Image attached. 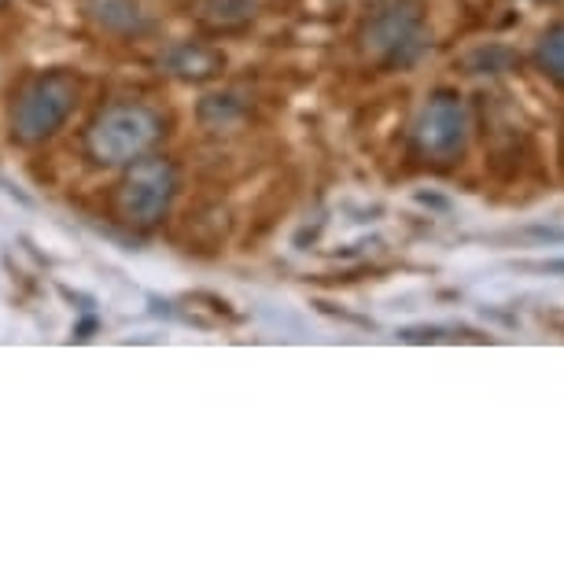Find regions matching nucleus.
Segmentation results:
<instances>
[{"label":"nucleus","instance_id":"obj_8","mask_svg":"<svg viewBox=\"0 0 564 564\" xmlns=\"http://www.w3.org/2000/svg\"><path fill=\"white\" fill-rule=\"evenodd\" d=\"M539 59L546 63V70L553 78L564 82V26H553L539 45Z\"/></svg>","mask_w":564,"mask_h":564},{"label":"nucleus","instance_id":"obj_5","mask_svg":"<svg viewBox=\"0 0 564 564\" xmlns=\"http://www.w3.org/2000/svg\"><path fill=\"white\" fill-rule=\"evenodd\" d=\"M413 34V12H406V8H391L388 15H380L377 23H372V41L369 45L372 48H380V52H388V48H399V45H406Z\"/></svg>","mask_w":564,"mask_h":564},{"label":"nucleus","instance_id":"obj_2","mask_svg":"<svg viewBox=\"0 0 564 564\" xmlns=\"http://www.w3.org/2000/svg\"><path fill=\"white\" fill-rule=\"evenodd\" d=\"M155 137V119L141 108H115L93 126V152L104 163H126V159L141 155Z\"/></svg>","mask_w":564,"mask_h":564},{"label":"nucleus","instance_id":"obj_4","mask_svg":"<svg viewBox=\"0 0 564 564\" xmlns=\"http://www.w3.org/2000/svg\"><path fill=\"white\" fill-rule=\"evenodd\" d=\"M465 130H468V115L462 97L454 93H440L435 100H429L421 119V144L429 148L432 155H454L462 152L465 144Z\"/></svg>","mask_w":564,"mask_h":564},{"label":"nucleus","instance_id":"obj_6","mask_svg":"<svg viewBox=\"0 0 564 564\" xmlns=\"http://www.w3.org/2000/svg\"><path fill=\"white\" fill-rule=\"evenodd\" d=\"M93 12L104 26H119V30H133L141 23V15H137V4L130 0H93Z\"/></svg>","mask_w":564,"mask_h":564},{"label":"nucleus","instance_id":"obj_1","mask_svg":"<svg viewBox=\"0 0 564 564\" xmlns=\"http://www.w3.org/2000/svg\"><path fill=\"white\" fill-rule=\"evenodd\" d=\"M74 108V85L59 74H48V78L34 82L23 93L15 108V133L23 141H45L48 133H56L63 119Z\"/></svg>","mask_w":564,"mask_h":564},{"label":"nucleus","instance_id":"obj_3","mask_svg":"<svg viewBox=\"0 0 564 564\" xmlns=\"http://www.w3.org/2000/svg\"><path fill=\"white\" fill-rule=\"evenodd\" d=\"M174 196V174L166 163H137L122 185V210L133 221H155Z\"/></svg>","mask_w":564,"mask_h":564},{"label":"nucleus","instance_id":"obj_7","mask_svg":"<svg viewBox=\"0 0 564 564\" xmlns=\"http://www.w3.org/2000/svg\"><path fill=\"white\" fill-rule=\"evenodd\" d=\"M170 67H174L177 74H193V78H199V74H210L215 70V56L204 48H177V52H170Z\"/></svg>","mask_w":564,"mask_h":564}]
</instances>
